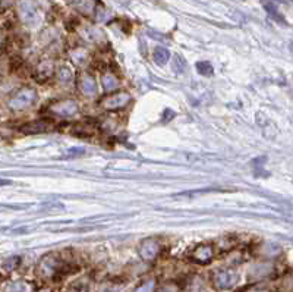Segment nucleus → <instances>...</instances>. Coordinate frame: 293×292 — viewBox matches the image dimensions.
<instances>
[{"instance_id": "nucleus-1", "label": "nucleus", "mask_w": 293, "mask_h": 292, "mask_svg": "<svg viewBox=\"0 0 293 292\" xmlns=\"http://www.w3.org/2000/svg\"><path fill=\"white\" fill-rule=\"evenodd\" d=\"M238 280H239V276L232 269H220L212 272L211 275V285L218 291L233 288L238 283Z\"/></svg>"}, {"instance_id": "nucleus-2", "label": "nucleus", "mask_w": 293, "mask_h": 292, "mask_svg": "<svg viewBox=\"0 0 293 292\" xmlns=\"http://www.w3.org/2000/svg\"><path fill=\"white\" fill-rule=\"evenodd\" d=\"M37 100V93L31 87H24L18 90L14 97L9 100V107L14 110H24L31 107Z\"/></svg>"}, {"instance_id": "nucleus-3", "label": "nucleus", "mask_w": 293, "mask_h": 292, "mask_svg": "<svg viewBox=\"0 0 293 292\" xmlns=\"http://www.w3.org/2000/svg\"><path fill=\"white\" fill-rule=\"evenodd\" d=\"M160 251H162V247H160L159 241L154 240V238H146V240L141 241L139 248H138V253H139V256H141V258L144 261L156 260L159 257Z\"/></svg>"}, {"instance_id": "nucleus-4", "label": "nucleus", "mask_w": 293, "mask_h": 292, "mask_svg": "<svg viewBox=\"0 0 293 292\" xmlns=\"http://www.w3.org/2000/svg\"><path fill=\"white\" fill-rule=\"evenodd\" d=\"M129 100H130V96L128 93L119 91L116 94H112V96L101 99L100 104L107 110H116V109H123L129 103Z\"/></svg>"}, {"instance_id": "nucleus-5", "label": "nucleus", "mask_w": 293, "mask_h": 292, "mask_svg": "<svg viewBox=\"0 0 293 292\" xmlns=\"http://www.w3.org/2000/svg\"><path fill=\"white\" fill-rule=\"evenodd\" d=\"M212 257H214V248L210 244H199L189 254V258L198 264H208L212 260Z\"/></svg>"}, {"instance_id": "nucleus-6", "label": "nucleus", "mask_w": 293, "mask_h": 292, "mask_svg": "<svg viewBox=\"0 0 293 292\" xmlns=\"http://www.w3.org/2000/svg\"><path fill=\"white\" fill-rule=\"evenodd\" d=\"M50 110L60 118H69L78 112V103L73 100H60V102L54 103L50 107Z\"/></svg>"}, {"instance_id": "nucleus-7", "label": "nucleus", "mask_w": 293, "mask_h": 292, "mask_svg": "<svg viewBox=\"0 0 293 292\" xmlns=\"http://www.w3.org/2000/svg\"><path fill=\"white\" fill-rule=\"evenodd\" d=\"M54 128V122L50 119H38L34 122H30L21 128V131L27 134H37V132H49Z\"/></svg>"}, {"instance_id": "nucleus-8", "label": "nucleus", "mask_w": 293, "mask_h": 292, "mask_svg": "<svg viewBox=\"0 0 293 292\" xmlns=\"http://www.w3.org/2000/svg\"><path fill=\"white\" fill-rule=\"evenodd\" d=\"M80 90L82 91L84 96H94L97 93V86H96V81L93 77L90 75H84L81 80H80Z\"/></svg>"}, {"instance_id": "nucleus-9", "label": "nucleus", "mask_w": 293, "mask_h": 292, "mask_svg": "<svg viewBox=\"0 0 293 292\" xmlns=\"http://www.w3.org/2000/svg\"><path fill=\"white\" fill-rule=\"evenodd\" d=\"M51 72H53L51 65H50V63H46V62H41V63L38 65V68L35 69V80H37L38 83H44L46 80L50 78Z\"/></svg>"}, {"instance_id": "nucleus-10", "label": "nucleus", "mask_w": 293, "mask_h": 292, "mask_svg": "<svg viewBox=\"0 0 293 292\" xmlns=\"http://www.w3.org/2000/svg\"><path fill=\"white\" fill-rule=\"evenodd\" d=\"M153 59L157 65L163 66L167 63V60L170 59V52L166 47H157L153 53Z\"/></svg>"}, {"instance_id": "nucleus-11", "label": "nucleus", "mask_w": 293, "mask_h": 292, "mask_svg": "<svg viewBox=\"0 0 293 292\" xmlns=\"http://www.w3.org/2000/svg\"><path fill=\"white\" fill-rule=\"evenodd\" d=\"M57 80L62 83V84H69L72 83L73 80V72L69 66H62L59 70H57Z\"/></svg>"}, {"instance_id": "nucleus-12", "label": "nucleus", "mask_w": 293, "mask_h": 292, "mask_svg": "<svg viewBox=\"0 0 293 292\" xmlns=\"http://www.w3.org/2000/svg\"><path fill=\"white\" fill-rule=\"evenodd\" d=\"M6 292H33V286L27 282H14L6 288Z\"/></svg>"}, {"instance_id": "nucleus-13", "label": "nucleus", "mask_w": 293, "mask_h": 292, "mask_svg": "<svg viewBox=\"0 0 293 292\" xmlns=\"http://www.w3.org/2000/svg\"><path fill=\"white\" fill-rule=\"evenodd\" d=\"M195 66H196V70L199 72L201 75H204V77H211V75H212V72H214L211 63L207 62V60H201V62H198Z\"/></svg>"}, {"instance_id": "nucleus-14", "label": "nucleus", "mask_w": 293, "mask_h": 292, "mask_svg": "<svg viewBox=\"0 0 293 292\" xmlns=\"http://www.w3.org/2000/svg\"><path fill=\"white\" fill-rule=\"evenodd\" d=\"M133 292H156V280L148 279V280L142 282L139 286H136V289Z\"/></svg>"}, {"instance_id": "nucleus-15", "label": "nucleus", "mask_w": 293, "mask_h": 292, "mask_svg": "<svg viewBox=\"0 0 293 292\" xmlns=\"http://www.w3.org/2000/svg\"><path fill=\"white\" fill-rule=\"evenodd\" d=\"M103 87H104L106 91L114 90V88L117 87V80H116V77L112 75V74H106V75L103 77Z\"/></svg>"}, {"instance_id": "nucleus-16", "label": "nucleus", "mask_w": 293, "mask_h": 292, "mask_svg": "<svg viewBox=\"0 0 293 292\" xmlns=\"http://www.w3.org/2000/svg\"><path fill=\"white\" fill-rule=\"evenodd\" d=\"M186 292H205V286L199 279H192L188 286H186Z\"/></svg>"}, {"instance_id": "nucleus-17", "label": "nucleus", "mask_w": 293, "mask_h": 292, "mask_svg": "<svg viewBox=\"0 0 293 292\" xmlns=\"http://www.w3.org/2000/svg\"><path fill=\"white\" fill-rule=\"evenodd\" d=\"M173 70L176 72V74H183V72L186 70V62L179 54H176L173 59Z\"/></svg>"}, {"instance_id": "nucleus-18", "label": "nucleus", "mask_w": 293, "mask_h": 292, "mask_svg": "<svg viewBox=\"0 0 293 292\" xmlns=\"http://www.w3.org/2000/svg\"><path fill=\"white\" fill-rule=\"evenodd\" d=\"M18 264H19V257L8 258V260L3 261V264H2V270H3V273H5V272H12Z\"/></svg>"}, {"instance_id": "nucleus-19", "label": "nucleus", "mask_w": 293, "mask_h": 292, "mask_svg": "<svg viewBox=\"0 0 293 292\" xmlns=\"http://www.w3.org/2000/svg\"><path fill=\"white\" fill-rule=\"evenodd\" d=\"M265 9H267L268 15H270L271 18H274V19H277V21H281V22H283V18H281V17L278 15V12H277L276 6H274L273 3H268V5H265Z\"/></svg>"}, {"instance_id": "nucleus-20", "label": "nucleus", "mask_w": 293, "mask_h": 292, "mask_svg": "<svg viewBox=\"0 0 293 292\" xmlns=\"http://www.w3.org/2000/svg\"><path fill=\"white\" fill-rule=\"evenodd\" d=\"M84 153H85V150H84V149H70V150L66 153V156H65V157L73 159V157H80V156H82Z\"/></svg>"}, {"instance_id": "nucleus-21", "label": "nucleus", "mask_w": 293, "mask_h": 292, "mask_svg": "<svg viewBox=\"0 0 293 292\" xmlns=\"http://www.w3.org/2000/svg\"><path fill=\"white\" fill-rule=\"evenodd\" d=\"M170 116H172V118H175V113H173V112H172V110H169V109H167V110H166V112H164V116H163V119H164V122H167V120H170V119H169V118H170Z\"/></svg>"}, {"instance_id": "nucleus-22", "label": "nucleus", "mask_w": 293, "mask_h": 292, "mask_svg": "<svg viewBox=\"0 0 293 292\" xmlns=\"http://www.w3.org/2000/svg\"><path fill=\"white\" fill-rule=\"evenodd\" d=\"M274 2H290V0H274Z\"/></svg>"}]
</instances>
